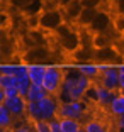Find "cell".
<instances>
[{
  "label": "cell",
  "mask_w": 124,
  "mask_h": 132,
  "mask_svg": "<svg viewBox=\"0 0 124 132\" xmlns=\"http://www.w3.org/2000/svg\"><path fill=\"white\" fill-rule=\"evenodd\" d=\"M63 80H65V71L58 64H48L46 75H44V80H43V88L48 92V95L56 97L61 90Z\"/></svg>",
  "instance_id": "1"
},
{
  "label": "cell",
  "mask_w": 124,
  "mask_h": 132,
  "mask_svg": "<svg viewBox=\"0 0 124 132\" xmlns=\"http://www.w3.org/2000/svg\"><path fill=\"white\" fill-rule=\"evenodd\" d=\"M65 24V14L63 9H53V10H43L39 14V29L48 32L58 31Z\"/></svg>",
  "instance_id": "2"
},
{
  "label": "cell",
  "mask_w": 124,
  "mask_h": 132,
  "mask_svg": "<svg viewBox=\"0 0 124 132\" xmlns=\"http://www.w3.org/2000/svg\"><path fill=\"white\" fill-rule=\"evenodd\" d=\"M56 32H58V36H60V46H61L63 51L75 53V51H78L82 47V36H80V32L71 31L66 24H63Z\"/></svg>",
  "instance_id": "3"
},
{
  "label": "cell",
  "mask_w": 124,
  "mask_h": 132,
  "mask_svg": "<svg viewBox=\"0 0 124 132\" xmlns=\"http://www.w3.org/2000/svg\"><path fill=\"white\" fill-rule=\"evenodd\" d=\"M89 110V102L87 100H75V102H66L60 105V119H77L82 120Z\"/></svg>",
  "instance_id": "4"
},
{
  "label": "cell",
  "mask_w": 124,
  "mask_h": 132,
  "mask_svg": "<svg viewBox=\"0 0 124 132\" xmlns=\"http://www.w3.org/2000/svg\"><path fill=\"white\" fill-rule=\"evenodd\" d=\"M82 76V73L78 71V68H70V70L65 71V80H63V85H61V90L60 93L56 95L60 100V103H66V102H71V90L73 86L77 85L78 78Z\"/></svg>",
  "instance_id": "5"
},
{
  "label": "cell",
  "mask_w": 124,
  "mask_h": 132,
  "mask_svg": "<svg viewBox=\"0 0 124 132\" xmlns=\"http://www.w3.org/2000/svg\"><path fill=\"white\" fill-rule=\"evenodd\" d=\"M100 85L104 88L111 90V92H116L119 90V80H121V75L119 70H117V64H109L104 71L100 73Z\"/></svg>",
  "instance_id": "6"
},
{
  "label": "cell",
  "mask_w": 124,
  "mask_h": 132,
  "mask_svg": "<svg viewBox=\"0 0 124 132\" xmlns=\"http://www.w3.org/2000/svg\"><path fill=\"white\" fill-rule=\"evenodd\" d=\"M51 58V49L48 46H34L29 47L24 54V63H36V64H48Z\"/></svg>",
  "instance_id": "7"
},
{
  "label": "cell",
  "mask_w": 124,
  "mask_h": 132,
  "mask_svg": "<svg viewBox=\"0 0 124 132\" xmlns=\"http://www.w3.org/2000/svg\"><path fill=\"white\" fill-rule=\"evenodd\" d=\"M112 22L114 19L109 15L105 10H99L95 19L92 20V24L89 26V29L93 34H107L111 29H112Z\"/></svg>",
  "instance_id": "8"
},
{
  "label": "cell",
  "mask_w": 124,
  "mask_h": 132,
  "mask_svg": "<svg viewBox=\"0 0 124 132\" xmlns=\"http://www.w3.org/2000/svg\"><path fill=\"white\" fill-rule=\"evenodd\" d=\"M60 100L58 97H54V95H48L44 100L39 102V107H41V112H43V119L46 122L53 120V119H56L60 113Z\"/></svg>",
  "instance_id": "9"
},
{
  "label": "cell",
  "mask_w": 124,
  "mask_h": 132,
  "mask_svg": "<svg viewBox=\"0 0 124 132\" xmlns=\"http://www.w3.org/2000/svg\"><path fill=\"white\" fill-rule=\"evenodd\" d=\"M117 58H119V53H117L116 46H112V44L93 51V61L97 64H116Z\"/></svg>",
  "instance_id": "10"
},
{
  "label": "cell",
  "mask_w": 124,
  "mask_h": 132,
  "mask_svg": "<svg viewBox=\"0 0 124 132\" xmlns=\"http://www.w3.org/2000/svg\"><path fill=\"white\" fill-rule=\"evenodd\" d=\"M4 105H7V109L10 110V113L14 115V119H20V117H26L27 113V100L20 95L12 98H5L2 102Z\"/></svg>",
  "instance_id": "11"
},
{
  "label": "cell",
  "mask_w": 124,
  "mask_h": 132,
  "mask_svg": "<svg viewBox=\"0 0 124 132\" xmlns=\"http://www.w3.org/2000/svg\"><path fill=\"white\" fill-rule=\"evenodd\" d=\"M0 75H10V76H26L27 75V63H2Z\"/></svg>",
  "instance_id": "12"
},
{
  "label": "cell",
  "mask_w": 124,
  "mask_h": 132,
  "mask_svg": "<svg viewBox=\"0 0 124 132\" xmlns=\"http://www.w3.org/2000/svg\"><path fill=\"white\" fill-rule=\"evenodd\" d=\"M48 64H36V63H27V76L32 80L36 85H43L44 75H46Z\"/></svg>",
  "instance_id": "13"
},
{
  "label": "cell",
  "mask_w": 124,
  "mask_h": 132,
  "mask_svg": "<svg viewBox=\"0 0 124 132\" xmlns=\"http://www.w3.org/2000/svg\"><path fill=\"white\" fill-rule=\"evenodd\" d=\"M90 85H92V80L82 75V76L78 78L77 85H75L73 90H71V102H75V100H83V97H85V92L89 90Z\"/></svg>",
  "instance_id": "14"
},
{
  "label": "cell",
  "mask_w": 124,
  "mask_h": 132,
  "mask_svg": "<svg viewBox=\"0 0 124 132\" xmlns=\"http://www.w3.org/2000/svg\"><path fill=\"white\" fill-rule=\"evenodd\" d=\"M82 10H83V5H82V0H70V4L63 7V14H65V19H68L70 22H77L78 17H80Z\"/></svg>",
  "instance_id": "15"
},
{
  "label": "cell",
  "mask_w": 124,
  "mask_h": 132,
  "mask_svg": "<svg viewBox=\"0 0 124 132\" xmlns=\"http://www.w3.org/2000/svg\"><path fill=\"white\" fill-rule=\"evenodd\" d=\"M77 68L78 71H80L83 76L90 78V80H93V78L100 76V68H99V64L95 61H89V63H77Z\"/></svg>",
  "instance_id": "16"
},
{
  "label": "cell",
  "mask_w": 124,
  "mask_h": 132,
  "mask_svg": "<svg viewBox=\"0 0 124 132\" xmlns=\"http://www.w3.org/2000/svg\"><path fill=\"white\" fill-rule=\"evenodd\" d=\"M26 119L31 124L39 120H44L43 119V112H41V107H39L38 102H27V113H26Z\"/></svg>",
  "instance_id": "17"
},
{
  "label": "cell",
  "mask_w": 124,
  "mask_h": 132,
  "mask_svg": "<svg viewBox=\"0 0 124 132\" xmlns=\"http://www.w3.org/2000/svg\"><path fill=\"white\" fill-rule=\"evenodd\" d=\"M14 115L10 113V110L7 109V105L0 103V127L5 129V130H10L12 125H14Z\"/></svg>",
  "instance_id": "18"
},
{
  "label": "cell",
  "mask_w": 124,
  "mask_h": 132,
  "mask_svg": "<svg viewBox=\"0 0 124 132\" xmlns=\"http://www.w3.org/2000/svg\"><path fill=\"white\" fill-rule=\"evenodd\" d=\"M48 97V92L43 88V85H36V83H32V86H31V90H29V93H27V97H26V100L27 102H41V100H44V98Z\"/></svg>",
  "instance_id": "19"
},
{
  "label": "cell",
  "mask_w": 124,
  "mask_h": 132,
  "mask_svg": "<svg viewBox=\"0 0 124 132\" xmlns=\"http://www.w3.org/2000/svg\"><path fill=\"white\" fill-rule=\"evenodd\" d=\"M99 10H100V9H83L80 17H78V20H77V24L80 27H89L90 24H92V20L95 19Z\"/></svg>",
  "instance_id": "20"
},
{
  "label": "cell",
  "mask_w": 124,
  "mask_h": 132,
  "mask_svg": "<svg viewBox=\"0 0 124 132\" xmlns=\"http://www.w3.org/2000/svg\"><path fill=\"white\" fill-rule=\"evenodd\" d=\"M114 97H116V93L114 92H111V90L104 88L102 85H99V102L97 103L100 105V107H105V109H109L111 107V103H112Z\"/></svg>",
  "instance_id": "21"
},
{
  "label": "cell",
  "mask_w": 124,
  "mask_h": 132,
  "mask_svg": "<svg viewBox=\"0 0 124 132\" xmlns=\"http://www.w3.org/2000/svg\"><path fill=\"white\" fill-rule=\"evenodd\" d=\"M109 110H111V113H112L114 117L124 115V95L122 93H116V97H114Z\"/></svg>",
  "instance_id": "22"
},
{
  "label": "cell",
  "mask_w": 124,
  "mask_h": 132,
  "mask_svg": "<svg viewBox=\"0 0 124 132\" xmlns=\"http://www.w3.org/2000/svg\"><path fill=\"white\" fill-rule=\"evenodd\" d=\"M60 122H61L63 132H78L83 129L82 120H77V119H60Z\"/></svg>",
  "instance_id": "23"
},
{
  "label": "cell",
  "mask_w": 124,
  "mask_h": 132,
  "mask_svg": "<svg viewBox=\"0 0 124 132\" xmlns=\"http://www.w3.org/2000/svg\"><path fill=\"white\" fill-rule=\"evenodd\" d=\"M31 86H32V80L27 76V75L26 76H20L19 80H17V90H19L20 97L26 98L27 93H29V90H31Z\"/></svg>",
  "instance_id": "24"
},
{
  "label": "cell",
  "mask_w": 124,
  "mask_h": 132,
  "mask_svg": "<svg viewBox=\"0 0 124 132\" xmlns=\"http://www.w3.org/2000/svg\"><path fill=\"white\" fill-rule=\"evenodd\" d=\"M105 46H111L109 32L107 34H93V37H92V47L93 49H100V47H105Z\"/></svg>",
  "instance_id": "25"
},
{
  "label": "cell",
  "mask_w": 124,
  "mask_h": 132,
  "mask_svg": "<svg viewBox=\"0 0 124 132\" xmlns=\"http://www.w3.org/2000/svg\"><path fill=\"white\" fill-rule=\"evenodd\" d=\"M73 58H75V61H77V63H89L90 59H93V53H92V51H89L87 47L82 46L78 51H75V53H73Z\"/></svg>",
  "instance_id": "26"
},
{
  "label": "cell",
  "mask_w": 124,
  "mask_h": 132,
  "mask_svg": "<svg viewBox=\"0 0 124 132\" xmlns=\"http://www.w3.org/2000/svg\"><path fill=\"white\" fill-rule=\"evenodd\" d=\"M83 130L85 132H105V127L100 120L92 119V120H87L85 124H83Z\"/></svg>",
  "instance_id": "27"
},
{
  "label": "cell",
  "mask_w": 124,
  "mask_h": 132,
  "mask_svg": "<svg viewBox=\"0 0 124 132\" xmlns=\"http://www.w3.org/2000/svg\"><path fill=\"white\" fill-rule=\"evenodd\" d=\"M17 76H10V75H0V88L7 90V88H16L17 86Z\"/></svg>",
  "instance_id": "28"
},
{
  "label": "cell",
  "mask_w": 124,
  "mask_h": 132,
  "mask_svg": "<svg viewBox=\"0 0 124 132\" xmlns=\"http://www.w3.org/2000/svg\"><path fill=\"white\" fill-rule=\"evenodd\" d=\"M83 100H87L89 103H90V102L97 103V102H99V86H97V85H90L89 90L85 92V97H83Z\"/></svg>",
  "instance_id": "29"
},
{
  "label": "cell",
  "mask_w": 124,
  "mask_h": 132,
  "mask_svg": "<svg viewBox=\"0 0 124 132\" xmlns=\"http://www.w3.org/2000/svg\"><path fill=\"white\" fill-rule=\"evenodd\" d=\"M112 29L117 32V34L124 36V15L122 14H117L114 17V22H112Z\"/></svg>",
  "instance_id": "30"
},
{
  "label": "cell",
  "mask_w": 124,
  "mask_h": 132,
  "mask_svg": "<svg viewBox=\"0 0 124 132\" xmlns=\"http://www.w3.org/2000/svg\"><path fill=\"white\" fill-rule=\"evenodd\" d=\"M31 4H32V0H12L9 5L12 9H16V10H19V12H24Z\"/></svg>",
  "instance_id": "31"
},
{
  "label": "cell",
  "mask_w": 124,
  "mask_h": 132,
  "mask_svg": "<svg viewBox=\"0 0 124 132\" xmlns=\"http://www.w3.org/2000/svg\"><path fill=\"white\" fill-rule=\"evenodd\" d=\"M32 127H34V132H51L49 122H46V120L34 122V124H32Z\"/></svg>",
  "instance_id": "32"
},
{
  "label": "cell",
  "mask_w": 124,
  "mask_h": 132,
  "mask_svg": "<svg viewBox=\"0 0 124 132\" xmlns=\"http://www.w3.org/2000/svg\"><path fill=\"white\" fill-rule=\"evenodd\" d=\"M104 0H82L83 9H100Z\"/></svg>",
  "instance_id": "33"
},
{
  "label": "cell",
  "mask_w": 124,
  "mask_h": 132,
  "mask_svg": "<svg viewBox=\"0 0 124 132\" xmlns=\"http://www.w3.org/2000/svg\"><path fill=\"white\" fill-rule=\"evenodd\" d=\"M27 26L29 29H39V15H27Z\"/></svg>",
  "instance_id": "34"
},
{
  "label": "cell",
  "mask_w": 124,
  "mask_h": 132,
  "mask_svg": "<svg viewBox=\"0 0 124 132\" xmlns=\"http://www.w3.org/2000/svg\"><path fill=\"white\" fill-rule=\"evenodd\" d=\"M116 125H117V132H124V115L117 117V122H116Z\"/></svg>",
  "instance_id": "35"
},
{
  "label": "cell",
  "mask_w": 124,
  "mask_h": 132,
  "mask_svg": "<svg viewBox=\"0 0 124 132\" xmlns=\"http://www.w3.org/2000/svg\"><path fill=\"white\" fill-rule=\"evenodd\" d=\"M116 10H117V14L124 15V0H116Z\"/></svg>",
  "instance_id": "36"
},
{
  "label": "cell",
  "mask_w": 124,
  "mask_h": 132,
  "mask_svg": "<svg viewBox=\"0 0 124 132\" xmlns=\"http://www.w3.org/2000/svg\"><path fill=\"white\" fill-rule=\"evenodd\" d=\"M7 24H9V17L5 12H2V31H5V27H9Z\"/></svg>",
  "instance_id": "37"
},
{
  "label": "cell",
  "mask_w": 124,
  "mask_h": 132,
  "mask_svg": "<svg viewBox=\"0 0 124 132\" xmlns=\"http://www.w3.org/2000/svg\"><path fill=\"white\" fill-rule=\"evenodd\" d=\"M119 93H124V76H121L119 80V90H117Z\"/></svg>",
  "instance_id": "38"
},
{
  "label": "cell",
  "mask_w": 124,
  "mask_h": 132,
  "mask_svg": "<svg viewBox=\"0 0 124 132\" xmlns=\"http://www.w3.org/2000/svg\"><path fill=\"white\" fill-rule=\"evenodd\" d=\"M117 70H119L121 76H124V63H119V64H117Z\"/></svg>",
  "instance_id": "39"
},
{
  "label": "cell",
  "mask_w": 124,
  "mask_h": 132,
  "mask_svg": "<svg viewBox=\"0 0 124 132\" xmlns=\"http://www.w3.org/2000/svg\"><path fill=\"white\" fill-rule=\"evenodd\" d=\"M0 2H2V4H4V5H5V4H10L12 0H0Z\"/></svg>",
  "instance_id": "40"
},
{
  "label": "cell",
  "mask_w": 124,
  "mask_h": 132,
  "mask_svg": "<svg viewBox=\"0 0 124 132\" xmlns=\"http://www.w3.org/2000/svg\"><path fill=\"white\" fill-rule=\"evenodd\" d=\"M78 132H85V130H83V129H82V130H78Z\"/></svg>",
  "instance_id": "41"
},
{
  "label": "cell",
  "mask_w": 124,
  "mask_h": 132,
  "mask_svg": "<svg viewBox=\"0 0 124 132\" xmlns=\"http://www.w3.org/2000/svg\"><path fill=\"white\" fill-rule=\"evenodd\" d=\"M105 132H112V130H105Z\"/></svg>",
  "instance_id": "42"
},
{
  "label": "cell",
  "mask_w": 124,
  "mask_h": 132,
  "mask_svg": "<svg viewBox=\"0 0 124 132\" xmlns=\"http://www.w3.org/2000/svg\"><path fill=\"white\" fill-rule=\"evenodd\" d=\"M122 39H124V36H122Z\"/></svg>",
  "instance_id": "43"
},
{
  "label": "cell",
  "mask_w": 124,
  "mask_h": 132,
  "mask_svg": "<svg viewBox=\"0 0 124 132\" xmlns=\"http://www.w3.org/2000/svg\"><path fill=\"white\" fill-rule=\"evenodd\" d=\"M61 132H63V130H61Z\"/></svg>",
  "instance_id": "44"
}]
</instances>
